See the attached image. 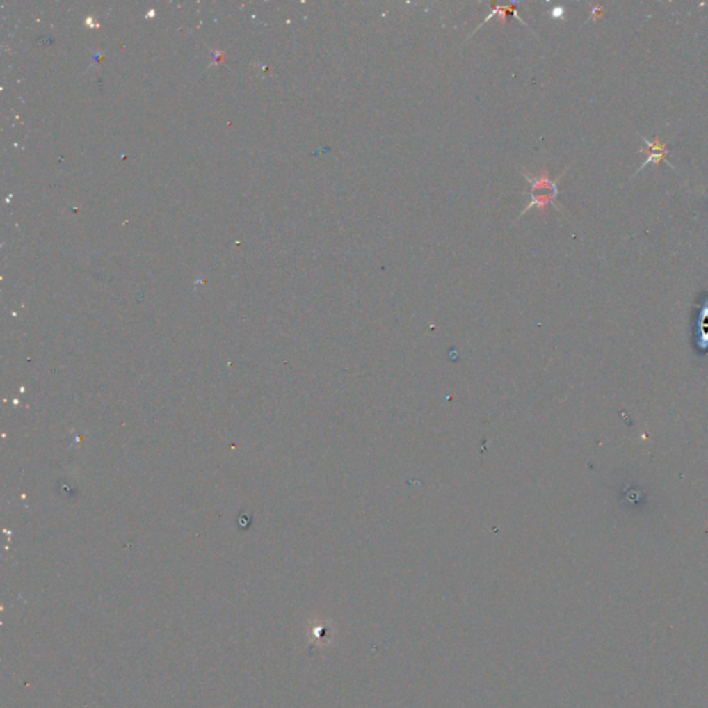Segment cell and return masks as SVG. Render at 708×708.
I'll return each instance as SVG.
<instances>
[{"label": "cell", "instance_id": "1", "mask_svg": "<svg viewBox=\"0 0 708 708\" xmlns=\"http://www.w3.org/2000/svg\"><path fill=\"white\" fill-rule=\"evenodd\" d=\"M524 176L531 183V202L524 208L520 216L527 214L534 207H537L541 214H544L545 208L551 204L555 205L556 209H559V207L555 204V198L558 197L556 183L559 182V177L556 180H551L549 173L547 170H542L536 177H530L529 175Z\"/></svg>", "mask_w": 708, "mask_h": 708}, {"label": "cell", "instance_id": "2", "mask_svg": "<svg viewBox=\"0 0 708 708\" xmlns=\"http://www.w3.org/2000/svg\"><path fill=\"white\" fill-rule=\"evenodd\" d=\"M639 136H641V137H642V140L646 143V147L639 148V152H641V154H646V155H647V159H646V161L641 165V168L638 169L636 175H638L639 172H642V169H645V168H646L647 165H650V163H653V165H659L660 162H663V161H664L668 166H671V163L667 161V155L670 154V148L667 147V144H666V143H664V141H663L659 136H656L653 141L647 140V138H646V137H643L642 134H639ZM671 168H673V166H671ZM673 169H674V168H673Z\"/></svg>", "mask_w": 708, "mask_h": 708}, {"label": "cell", "instance_id": "3", "mask_svg": "<svg viewBox=\"0 0 708 708\" xmlns=\"http://www.w3.org/2000/svg\"><path fill=\"white\" fill-rule=\"evenodd\" d=\"M695 346L699 354L706 355L708 353V298L702 303L696 317Z\"/></svg>", "mask_w": 708, "mask_h": 708}, {"label": "cell", "instance_id": "4", "mask_svg": "<svg viewBox=\"0 0 708 708\" xmlns=\"http://www.w3.org/2000/svg\"><path fill=\"white\" fill-rule=\"evenodd\" d=\"M495 15H498V17H499V24H501V26H502V28L505 26V18H506V15L515 17V18H516V19H517L522 25H526V22H524V21H523V19L517 15V13H516V4H509V6L498 7L495 3H491V13H490V14L485 17V19H484V21H483L478 26H477V29H478V28H481V25L487 24V22H488L492 17H495ZM477 29H476V31H477ZM476 31H474V32H476ZM474 32H473V33H474Z\"/></svg>", "mask_w": 708, "mask_h": 708}, {"label": "cell", "instance_id": "5", "mask_svg": "<svg viewBox=\"0 0 708 708\" xmlns=\"http://www.w3.org/2000/svg\"><path fill=\"white\" fill-rule=\"evenodd\" d=\"M551 14H552V17H555V18H562V15L565 14V8L558 6V7L552 8V13H551Z\"/></svg>", "mask_w": 708, "mask_h": 708}, {"label": "cell", "instance_id": "6", "mask_svg": "<svg viewBox=\"0 0 708 708\" xmlns=\"http://www.w3.org/2000/svg\"><path fill=\"white\" fill-rule=\"evenodd\" d=\"M599 11H600V7H599V6H595V7H593V10H592V14H593V17H592V18H596V14L599 15Z\"/></svg>", "mask_w": 708, "mask_h": 708}]
</instances>
